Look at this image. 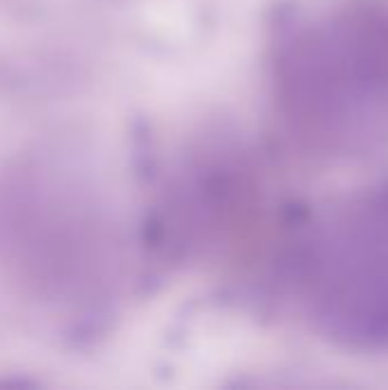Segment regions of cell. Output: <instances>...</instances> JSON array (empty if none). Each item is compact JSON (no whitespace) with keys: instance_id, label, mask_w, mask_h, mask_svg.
Masks as SVG:
<instances>
[{"instance_id":"6da1fadb","label":"cell","mask_w":388,"mask_h":390,"mask_svg":"<svg viewBox=\"0 0 388 390\" xmlns=\"http://www.w3.org/2000/svg\"><path fill=\"white\" fill-rule=\"evenodd\" d=\"M272 96L304 146L329 155L388 146V0H352L285 27Z\"/></svg>"},{"instance_id":"7a4b0ae2","label":"cell","mask_w":388,"mask_h":390,"mask_svg":"<svg viewBox=\"0 0 388 390\" xmlns=\"http://www.w3.org/2000/svg\"><path fill=\"white\" fill-rule=\"evenodd\" d=\"M285 267L320 331L354 347H388V190L343 201L306 224Z\"/></svg>"}]
</instances>
